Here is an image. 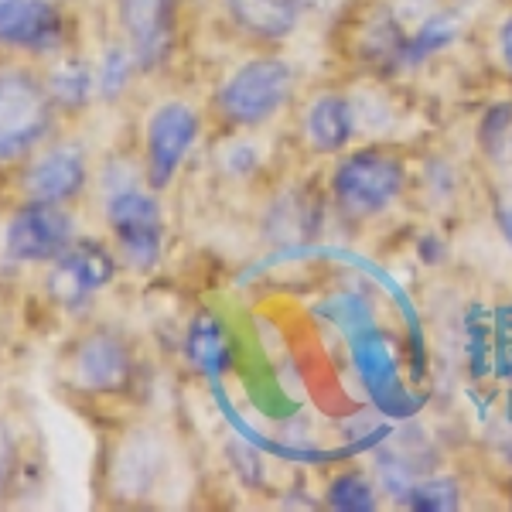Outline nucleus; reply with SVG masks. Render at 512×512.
<instances>
[{
	"label": "nucleus",
	"instance_id": "1",
	"mask_svg": "<svg viewBox=\"0 0 512 512\" xmlns=\"http://www.w3.org/2000/svg\"><path fill=\"white\" fill-rule=\"evenodd\" d=\"M410 168L403 154L390 147H355L338 158L332 171V202L345 219L369 222L383 212H390L407 192Z\"/></svg>",
	"mask_w": 512,
	"mask_h": 512
},
{
	"label": "nucleus",
	"instance_id": "2",
	"mask_svg": "<svg viewBox=\"0 0 512 512\" xmlns=\"http://www.w3.org/2000/svg\"><path fill=\"white\" fill-rule=\"evenodd\" d=\"M294 86L297 72L291 62L280 55H260L226 79V86L219 89V110L236 127H260L291 103Z\"/></svg>",
	"mask_w": 512,
	"mask_h": 512
},
{
	"label": "nucleus",
	"instance_id": "3",
	"mask_svg": "<svg viewBox=\"0 0 512 512\" xmlns=\"http://www.w3.org/2000/svg\"><path fill=\"white\" fill-rule=\"evenodd\" d=\"M106 216H110V226L120 239V250L130 267L151 270L164 246V212L158 198L147 188L134 185V178L110 175Z\"/></svg>",
	"mask_w": 512,
	"mask_h": 512
},
{
	"label": "nucleus",
	"instance_id": "4",
	"mask_svg": "<svg viewBox=\"0 0 512 512\" xmlns=\"http://www.w3.org/2000/svg\"><path fill=\"white\" fill-rule=\"evenodd\" d=\"M52 110L48 96L28 72H0V161L21 158L45 137Z\"/></svg>",
	"mask_w": 512,
	"mask_h": 512
},
{
	"label": "nucleus",
	"instance_id": "5",
	"mask_svg": "<svg viewBox=\"0 0 512 512\" xmlns=\"http://www.w3.org/2000/svg\"><path fill=\"white\" fill-rule=\"evenodd\" d=\"M198 137V113L188 103H164L147 123V181L168 188Z\"/></svg>",
	"mask_w": 512,
	"mask_h": 512
},
{
	"label": "nucleus",
	"instance_id": "6",
	"mask_svg": "<svg viewBox=\"0 0 512 512\" xmlns=\"http://www.w3.org/2000/svg\"><path fill=\"white\" fill-rule=\"evenodd\" d=\"M349 352H352V366L359 383L366 386L369 396L390 414H400L396 403L403 400L400 390V352L396 342L386 332H379L376 325L362 328L359 335L349 338Z\"/></svg>",
	"mask_w": 512,
	"mask_h": 512
},
{
	"label": "nucleus",
	"instance_id": "7",
	"mask_svg": "<svg viewBox=\"0 0 512 512\" xmlns=\"http://www.w3.org/2000/svg\"><path fill=\"white\" fill-rule=\"evenodd\" d=\"M72 236V222L52 202H35L21 209L7 226V256L21 263H41L62 256Z\"/></svg>",
	"mask_w": 512,
	"mask_h": 512
},
{
	"label": "nucleus",
	"instance_id": "8",
	"mask_svg": "<svg viewBox=\"0 0 512 512\" xmlns=\"http://www.w3.org/2000/svg\"><path fill=\"white\" fill-rule=\"evenodd\" d=\"M130 52L144 69H158L175 41V0H117Z\"/></svg>",
	"mask_w": 512,
	"mask_h": 512
},
{
	"label": "nucleus",
	"instance_id": "9",
	"mask_svg": "<svg viewBox=\"0 0 512 512\" xmlns=\"http://www.w3.org/2000/svg\"><path fill=\"white\" fill-rule=\"evenodd\" d=\"M113 274H117V267H113V256L103 246L79 243L76 250L59 256L52 277H48V287H52V294L59 297L65 308H79L96 291H103L113 280Z\"/></svg>",
	"mask_w": 512,
	"mask_h": 512
},
{
	"label": "nucleus",
	"instance_id": "10",
	"mask_svg": "<svg viewBox=\"0 0 512 512\" xmlns=\"http://www.w3.org/2000/svg\"><path fill=\"white\" fill-rule=\"evenodd\" d=\"M355 134H359V117H355L352 96L318 93L308 103V110H304V140L321 158L345 154Z\"/></svg>",
	"mask_w": 512,
	"mask_h": 512
},
{
	"label": "nucleus",
	"instance_id": "11",
	"mask_svg": "<svg viewBox=\"0 0 512 512\" xmlns=\"http://www.w3.org/2000/svg\"><path fill=\"white\" fill-rule=\"evenodd\" d=\"M134 373L130 349L110 332H96L76 352V383L93 393H117Z\"/></svg>",
	"mask_w": 512,
	"mask_h": 512
},
{
	"label": "nucleus",
	"instance_id": "12",
	"mask_svg": "<svg viewBox=\"0 0 512 512\" xmlns=\"http://www.w3.org/2000/svg\"><path fill=\"white\" fill-rule=\"evenodd\" d=\"M62 35V21L48 0H0V41L45 52Z\"/></svg>",
	"mask_w": 512,
	"mask_h": 512
},
{
	"label": "nucleus",
	"instance_id": "13",
	"mask_svg": "<svg viewBox=\"0 0 512 512\" xmlns=\"http://www.w3.org/2000/svg\"><path fill=\"white\" fill-rule=\"evenodd\" d=\"M82 178H86V161L76 147H55L35 161V168L24 178V188L35 202H62L79 192Z\"/></svg>",
	"mask_w": 512,
	"mask_h": 512
},
{
	"label": "nucleus",
	"instance_id": "14",
	"mask_svg": "<svg viewBox=\"0 0 512 512\" xmlns=\"http://www.w3.org/2000/svg\"><path fill=\"white\" fill-rule=\"evenodd\" d=\"M226 11L256 41H284L301 24L297 0H226Z\"/></svg>",
	"mask_w": 512,
	"mask_h": 512
},
{
	"label": "nucleus",
	"instance_id": "15",
	"mask_svg": "<svg viewBox=\"0 0 512 512\" xmlns=\"http://www.w3.org/2000/svg\"><path fill=\"white\" fill-rule=\"evenodd\" d=\"M185 355L198 373H205L209 379H219L229 366H233V345H229V335L212 315H198L192 325H188Z\"/></svg>",
	"mask_w": 512,
	"mask_h": 512
},
{
	"label": "nucleus",
	"instance_id": "16",
	"mask_svg": "<svg viewBox=\"0 0 512 512\" xmlns=\"http://www.w3.org/2000/svg\"><path fill=\"white\" fill-rule=\"evenodd\" d=\"M458 38H461V21L454 18V14H448V11H441V7H437L431 18H424L414 31H410L407 48H403L400 69H414V65H424L427 59L441 55L444 48H451Z\"/></svg>",
	"mask_w": 512,
	"mask_h": 512
},
{
	"label": "nucleus",
	"instance_id": "17",
	"mask_svg": "<svg viewBox=\"0 0 512 512\" xmlns=\"http://www.w3.org/2000/svg\"><path fill=\"white\" fill-rule=\"evenodd\" d=\"M400 506L414 512H454L465 506V489L454 475H427L403 495Z\"/></svg>",
	"mask_w": 512,
	"mask_h": 512
},
{
	"label": "nucleus",
	"instance_id": "18",
	"mask_svg": "<svg viewBox=\"0 0 512 512\" xmlns=\"http://www.w3.org/2000/svg\"><path fill=\"white\" fill-rule=\"evenodd\" d=\"M325 506L335 512H376L379 509V485L362 472H342L328 482Z\"/></svg>",
	"mask_w": 512,
	"mask_h": 512
},
{
	"label": "nucleus",
	"instance_id": "19",
	"mask_svg": "<svg viewBox=\"0 0 512 512\" xmlns=\"http://www.w3.org/2000/svg\"><path fill=\"white\" fill-rule=\"evenodd\" d=\"M509 140H512V99H499V103L485 106L475 130V144L485 161H506Z\"/></svg>",
	"mask_w": 512,
	"mask_h": 512
},
{
	"label": "nucleus",
	"instance_id": "20",
	"mask_svg": "<svg viewBox=\"0 0 512 512\" xmlns=\"http://www.w3.org/2000/svg\"><path fill=\"white\" fill-rule=\"evenodd\" d=\"M325 315L332 318L338 328H342L345 338L359 335L362 328L373 325V311H369V304L362 301V297H355V294L332 297V301H328V308H325Z\"/></svg>",
	"mask_w": 512,
	"mask_h": 512
},
{
	"label": "nucleus",
	"instance_id": "21",
	"mask_svg": "<svg viewBox=\"0 0 512 512\" xmlns=\"http://www.w3.org/2000/svg\"><path fill=\"white\" fill-rule=\"evenodd\" d=\"M89 89H93V79H89V69L76 62H65L52 79V93L62 99L65 106H82L89 99Z\"/></svg>",
	"mask_w": 512,
	"mask_h": 512
},
{
	"label": "nucleus",
	"instance_id": "22",
	"mask_svg": "<svg viewBox=\"0 0 512 512\" xmlns=\"http://www.w3.org/2000/svg\"><path fill=\"white\" fill-rule=\"evenodd\" d=\"M137 55L127 52V48H110L103 55V65H99V89H103L106 99L120 96L123 86L130 82V72H134Z\"/></svg>",
	"mask_w": 512,
	"mask_h": 512
},
{
	"label": "nucleus",
	"instance_id": "23",
	"mask_svg": "<svg viewBox=\"0 0 512 512\" xmlns=\"http://www.w3.org/2000/svg\"><path fill=\"white\" fill-rule=\"evenodd\" d=\"M492 216H495V226H499L502 239H506V246L512 250V178H506L492 192Z\"/></svg>",
	"mask_w": 512,
	"mask_h": 512
},
{
	"label": "nucleus",
	"instance_id": "24",
	"mask_svg": "<svg viewBox=\"0 0 512 512\" xmlns=\"http://www.w3.org/2000/svg\"><path fill=\"white\" fill-rule=\"evenodd\" d=\"M256 164H260V151L253 147V140H236L226 151V171H233V175H250Z\"/></svg>",
	"mask_w": 512,
	"mask_h": 512
},
{
	"label": "nucleus",
	"instance_id": "25",
	"mask_svg": "<svg viewBox=\"0 0 512 512\" xmlns=\"http://www.w3.org/2000/svg\"><path fill=\"white\" fill-rule=\"evenodd\" d=\"M495 45H499V59L512 76V11L506 14V21L499 24V31H495Z\"/></svg>",
	"mask_w": 512,
	"mask_h": 512
},
{
	"label": "nucleus",
	"instance_id": "26",
	"mask_svg": "<svg viewBox=\"0 0 512 512\" xmlns=\"http://www.w3.org/2000/svg\"><path fill=\"white\" fill-rule=\"evenodd\" d=\"M495 335L506 345H512V304H502V308L495 311Z\"/></svg>",
	"mask_w": 512,
	"mask_h": 512
},
{
	"label": "nucleus",
	"instance_id": "27",
	"mask_svg": "<svg viewBox=\"0 0 512 512\" xmlns=\"http://www.w3.org/2000/svg\"><path fill=\"white\" fill-rule=\"evenodd\" d=\"M7 465H11V441H7L4 427H0V485L7 478Z\"/></svg>",
	"mask_w": 512,
	"mask_h": 512
},
{
	"label": "nucleus",
	"instance_id": "28",
	"mask_svg": "<svg viewBox=\"0 0 512 512\" xmlns=\"http://www.w3.org/2000/svg\"><path fill=\"white\" fill-rule=\"evenodd\" d=\"M297 4H301V11H321L328 0H297Z\"/></svg>",
	"mask_w": 512,
	"mask_h": 512
},
{
	"label": "nucleus",
	"instance_id": "29",
	"mask_svg": "<svg viewBox=\"0 0 512 512\" xmlns=\"http://www.w3.org/2000/svg\"><path fill=\"white\" fill-rule=\"evenodd\" d=\"M509 161H512V140H509Z\"/></svg>",
	"mask_w": 512,
	"mask_h": 512
}]
</instances>
